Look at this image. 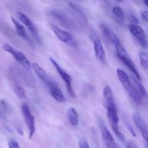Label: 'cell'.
<instances>
[{
    "mask_svg": "<svg viewBox=\"0 0 148 148\" xmlns=\"http://www.w3.org/2000/svg\"><path fill=\"white\" fill-rule=\"evenodd\" d=\"M11 20H12V21L13 24H14V27H15L16 30H17V34H18V36H20V37H21L22 38L24 39L25 40H26V41L28 42V43H32L31 39L30 38V37L28 36V35H27V33H26L24 27H23L21 24H20V23H19L18 22H17V20H16L13 17H11Z\"/></svg>",
    "mask_w": 148,
    "mask_h": 148,
    "instance_id": "9a60e30c",
    "label": "cell"
},
{
    "mask_svg": "<svg viewBox=\"0 0 148 148\" xmlns=\"http://www.w3.org/2000/svg\"><path fill=\"white\" fill-rule=\"evenodd\" d=\"M14 91H15L16 95H17V96L19 98L23 99V98H25V91L23 89V87L20 86V85H16V86L14 87Z\"/></svg>",
    "mask_w": 148,
    "mask_h": 148,
    "instance_id": "7402d4cb",
    "label": "cell"
},
{
    "mask_svg": "<svg viewBox=\"0 0 148 148\" xmlns=\"http://www.w3.org/2000/svg\"><path fill=\"white\" fill-rule=\"evenodd\" d=\"M98 124L100 130H101L103 140L104 143H105L107 148H116V144L115 140H114L113 136L111 135V132L108 131L103 120L99 118L98 120Z\"/></svg>",
    "mask_w": 148,
    "mask_h": 148,
    "instance_id": "8992f818",
    "label": "cell"
},
{
    "mask_svg": "<svg viewBox=\"0 0 148 148\" xmlns=\"http://www.w3.org/2000/svg\"><path fill=\"white\" fill-rule=\"evenodd\" d=\"M140 63L142 66L145 69H147L148 67V54L146 51H140L139 53Z\"/></svg>",
    "mask_w": 148,
    "mask_h": 148,
    "instance_id": "44dd1931",
    "label": "cell"
},
{
    "mask_svg": "<svg viewBox=\"0 0 148 148\" xmlns=\"http://www.w3.org/2000/svg\"><path fill=\"white\" fill-rule=\"evenodd\" d=\"M17 18L20 20V21H21L26 27H27V28L30 30L31 34L33 35V38H34L38 43H40V40L38 36V33L37 29H36V26L33 24V22H32L25 14H23V13L22 12H17Z\"/></svg>",
    "mask_w": 148,
    "mask_h": 148,
    "instance_id": "ba28073f",
    "label": "cell"
},
{
    "mask_svg": "<svg viewBox=\"0 0 148 148\" xmlns=\"http://www.w3.org/2000/svg\"><path fill=\"white\" fill-rule=\"evenodd\" d=\"M142 17H143V20H145V22L148 21V12L147 11H143V12L141 13Z\"/></svg>",
    "mask_w": 148,
    "mask_h": 148,
    "instance_id": "f546056e",
    "label": "cell"
},
{
    "mask_svg": "<svg viewBox=\"0 0 148 148\" xmlns=\"http://www.w3.org/2000/svg\"><path fill=\"white\" fill-rule=\"evenodd\" d=\"M103 94V97L106 100V102L107 107H116L112 90L109 86L107 85L104 88Z\"/></svg>",
    "mask_w": 148,
    "mask_h": 148,
    "instance_id": "e0dca14e",
    "label": "cell"
},
{
    "mask_svg": "<svg viewBox=\"0 0 148 148\" xmlns=\"http://www.w3.org/2000/svg\"><path fill=\"white\" fill-rule=\"evenodd\" d=\"M117 1H124V0H117Z\"/></svg>",
    "mask_w": 148,
    "mask_h": 148,
    "instance_id": "836d02e7",
    "label": "cell"
},
{
    "mask_svg": "<svg viewBox=\"0 0 148 148\" xmlns=\"http://www.w3.org/2000/svg\"><path fill=\"white\" fill-rule=\"evenodd\" d=\"M17 132L19 133V134H20V135H22V136L24 135V132H23V130H22V129L17 128Z\"/></svg>",
    "mask_w": 148,
    "mask_h": 148,
    "instance_id": "1f68e13d",
    "label": "cell"
},
{
    "mask_svg": "<svg viewBox=\"0 0 148 148\" xmlns=\"http://www.w3.org/2000/svg\"><path fill=\"white\" fill-rule=\"evenodd\" d=\"M50 14L53 17L57 19L62 25L66 27H68V28H71V27H72V23H71L69 18L64 13L58 11V10H52V11H51Z\"/></svg>",
    "mask_w": 148,
    "mask_h": 148,
    "instance_id": "4fadbf2b",
    "label": "cell"
},
{
    "mask_svg": "<svg viewBox=\"0 0 148 148\" xmlns=\"http://www.w3.org/2000/svg\"><path fill=\"white\" fill-rule=\"evenodd\" d=\"M3 49H4V50L6 52L10 53V54L14 57V59H15V60H17L23 67H25V69H30L31 64H30V62H29V60L27 59V57H26L22 52L15 50V49H13V48L9 44H4V46H3Z\"/></svg>",
    "mask_w": 148,
    "mask_h": 148,
    "instance_id": "5b68a950",
    "label": "cell"
},
{
    "mask_svg": "<svg viewBox=\"0 0 148 148\" xmlns=\"http://www.w3.org/2000/svg\"><path fill=\"white\" fill-rule=\"evenodd\" d=\"M113 14H114L115 20L120 25H123L124 23V14L123 10L119 7H114L112 9Z\"/></svg>",
    "mask_w": 148,
    "mask_h": 148,
    "instance_id": "d6986e66",
    "label": "cell"
},
{
    "mask_svg": "<svg viewBox=\"0 0 148 148\" xmlns=\"http://www.w3.org/2000/svg\"><path fill=\"white\" fill-rule=\"evenodd\" d=\"M22 112L24 117L25 122L27 125L29 130V138L31 139L36 131V126H35V117L30 113V108L27 103H23L22 105Z\"/></svg>",
    "mask_w": 148,
    "mask_h": 148,
    "instance_id": "277c9868",
    "label": "cell"
},
{
    "mask_svg": "<svg viewBox=\"0 0 148 148\" xmlns=\"http://www.w3.org/2000/svg\"><path fill=\"white\" fill-rule=\"evenodd\" d=\"M116 74L119 80L121 82V85H123L124 89L128 92V94L131 97L132 99L137 104L143 103V97L140 95V93L137 92V90L135 89L134 85H132L127 74L121 69H117Z\"/></svg>",
    "mask_w": 148,
    "mask_h": 148,
    "instance_id": "6da1fadb",
    "label": "cell"
},
{
    "mask_svg": "<svg viewBox=\"0 0 148 148\" xmlns=\"http://www.w3.org/2000/svg\"><path fill=\"white\" fill-rule=\"evenodd\" d=\"M144 3H145V5L146 7H147V6H148V0H144Z\"/></svg>",
    "mask_w": 148,
    "mask_h": 148,
    "instance_id": "d6a6232c",
    "label": "cell"
},
{
    "mask_svg": "<svg viewBox=\"0 0 148 148\" xmlns=\"http://www.w3.org/2000/svg\"><path fill=\"white\" fill-rule=\"evenodd\" d=\"M107 117L111 126H119V117L117 115L116 107H107Z\"/></svg>",
    "mask_w": 148,
    "mask_h": 148,
    "instance_id": "2e32d148",
    "label": "cell"
},
{
    "mask_svg": "<svg viewBox=\"0 0 148 148\" xmlns=\"http://www.w3.org/2000/svg\"><path fill=\"white\" fill-rule=\"evenodd\" d=\"M117 56L124 62V64H126V66L128 67V69L132 72L133 75H135V77L137 78V79L141 80V77H140V74H139L138 71H137V67H136L135 64H134V63L133 62V61L132 60V59L130 58L128 53H127V52H125V53H121V54H118Z\"/></svg>",
    "mask_w": 148,
    "mask_h": 148,
    "instance_id": "30bf717a",
    "label": "cell"
},
{
    "mask_svg": "<svg viewBox=\"0 0 148 148\" xmlns=\"http://www.w3.org/2000/svg\"><path fill=\"white\" fill-rule=\"evenodd\" d=\"M49 60L51 61V62L52 63V64L54 66V67L56 68V69L57 70V72H59V75L61 76V77L63 79V80L64 81L65 84H66V90H67L68 92L69 93V95L72 97V98H75V94L74 92L73 89H72V77H70V75L67 73V72H65L63 69V68L54 60L52 57L49 58Z\"/></svg>",
    "mask_w": 148,
    "mask_h": 148,
    "instance_id": "7a4b0ae2",
    "label": "cell"
},
{
    "mask_svg": "<svg viewBox=\"0 0 148 148\" xmlns=\"http://www.w3.org/2000/svg\"><path fill=\"white\" fill-rule=\"evenodd\" d=\"M46 85H47L48 88H49V92H50L51 96L53 98V99L56 100V101L59 103L64 102L65 97L64 95V93L61 90L60 88H59V86L53 81L50 79L49 82L46 84Z\"/></svg>",
    "mask_w": 148,
    "mask_h": 148,
    "instance_id": "9c48e42d",
    "label": "cell"
},
{
    "mask_svg": "<svg viewBox=\"0 0 148 148\" xmlns=\"http://www.w3.org/2000/svg\"><path fill=\"white\" fill-rule=\"evenodd\" d=\"M100 27H101V31L103 32L104 36H105L107 38L109 39L110 36H111V34L112 33V31L110 30L109 27H108L106 25L104 24V23H102V24L100 25Z\"/></svg>",
    "mask_w": 148,
    "mask_h": 148,
    "instance_id": "cb8c5ba5",
    "label": "cell"
},
{
    "mask_svg": "<svg viewBox=\"0 0 148 148\" xmlns=\"http://www.w3.org/2000/svg\"><path fill=\"white\" fill-rule=\"evenodd\" d=\"M68 120L72 127H77L79 123V115L74 108H69L66 113Z\"/></svg>",
    "mask_w": 148,
    "mask_h": 148,
    "instance_id": "ac0fdd59",
    "label": "cell"
},
{
    "mask_svg": "<svg viewBox=\"0 0 148 148\" xmlns=\"http://www.w3.org/2000/svg\"><path fill=\"white\" fill-rule=\"evenodd\" d=\"M131 79L132 80V82L134 83V88H135V89L137 90V92L140 93V95H141L142 97L146 96V95H147L146 90L145 88V87L143 86V84L141 83L140 79H137V78L134 77H132Z\"/></svg>",
    "mask_w": 148,
    "mask_h": 148,
    "instance_id": "ffe728a7",
    "label": "cell"
},
{
    "mask_svg": "<svg viewBox=\"0 0 148 148\" xmlns=\"http://www.w3.org/2000/svg\"><path fill=\"white\" fill-rule=\"evenodd\" d=\"M128 28L130 31L131 32L132 34L137 39V40L142 45V46L145 49H147V40H146V35L144 30L140 26H139L138 25L134 24H129Z\"/></svg>",
    "mask_w": 148,
    "mask_h": 148,
    "instance_id": "52a82bcc",
    "label": "cell"
},
{
    "mask_svg": "<svg viewBox=\"0 0 148 148\" xmlns=\"http://www.w3.org/2000/svg\"><path fill=\"white\" fill-rule=\"evenodd\" d=\"M69 6L71 7V8L72 9V10H74V11L76 12L77 14H79V15L82 16V17H84L83 12H82V10H81V9L79 8V7H78L77 4H75V3H73V2H69Z\"/></svg>",
    "mask_w": 148,
    "mask_h": 148,
    "instance_id": "d4e9b609",
    "label": "cell"
},
{
    "mask_svg": "<svg viewBox=\"0 0 148 148\" xmlns=\"http://www.w3.org/2000/svg\"><path fill=\"white\" fill-rule=\"evenodd\" d=\"M31 66L32 67H33V69L34 70V72H36V74L37 75V76L39 77V79H40L43 83H45L46 85V84L49 82V81L51 79L49 77V76L47 75L46 72L40 67V66L38 64L36 63V62L32 64Z\"/></svg>",
    "mask_w": 148,
    "mask_h": 148,
    "instance_id": "5bb4252c",
    "label": "cell"
},
{
    "mask_svg": "<svg viewBox=\"0 0 148 148\" xmlns=\"http://www.w3.org/2000/svg\"><path fill=\"white\" fill-rule=\"evenodd\" d=\"M93 45H94V51H95V54L97 59L102 63L106 62V53L104 50L103 45L101 43V40L99 38H95L93 40Z\"/></svg>",
    "mask_w": 148,
    "mask_h": 148,
    "instance_id": "7c38bea8",
    "label": "cell"
},
{
    "mask_svg": "<svg viewBox=\"0 0 148 148\" xmlns=\"http://www.w3.org/2000/svg\"><path fill=\"white\" fill-rule=\"evenodd\" d=\"M8 146L10 148H20V145H19L18 143L15 140H10L8 143Z\"/></svg>",
    "mask_w": 148,
    "mask_h": 148,
    "instance_id": "83f0119b",
    "label": "cell"
},
{
    "mask_svg": "<svg viewBox=\"0 0 148 148\" xmlns=\"http://www.w3.org/2000/svg\"><path fill=\"white\" fill-rule=\"evenodd\" d=\"M133 119H134V122L138 130H140L141 132L142 135H143V138H144L146 144L147 143L148 140V132H147V124L145 122L143 119L140 116V115L137 113L134 114L133 116Z\"/></svg>",
    "mask_w": 148,
    "mask_h": 148,
    "instance_id": "8fae6325",
    "label": "cell"
},
{
    "mask_svg": "<svg viewBox=\"0 0 148 148\" xmlns=\"http://www.w3.org/2000/svg\"><path fill=\"white\" fill-rule=\"evenodd\" d=\"M79 148H90L89 146V144L87 142L86 140L85 139H82L79 142Z\"/></svg>",
    "mask_w": 148,
    "mask_h": 148,
    "instance_id": "4316f807",
    "label": "cell"
},
{
    "mask_svg": "<svg viewBox=\"0 0 148 148\" xmlns=\"http://www.w3.org/2000/svg\"><path fill=\"white\" fill-rule=\"evenodd\" d=\"M127 128L129 129V130H130V132L132 133V134L134 137H136V134H135V132H134V129L132 128V127L131 125H130V124H127Z\"/></svg>",
    "mask_w": 148,
    "mask_h": 148,
    "instance_id": "4dcf8cb0",
    "label": "cell"
},
{
    "mask_svg": "<svg viewBox=\"0 0 148 148\" xmlns=\"http://www.w3.org/2000/svg\"><path fill=\"white\" fill-rule=\"evenodd\" d=\"M129 19H130V21L131 22V24H134V25H137L139 23V20L136 15L133 13H130V17H129Z\"/></svg>",
    "mask_w": 148,
    "mask_h": 148,
    "instance_id": "484cf974",
    "label": "cell"
},
{
    "mask_svg": "<svg viewBox=\"0 0 148 148\" xmlns=\"http://www.w3.org/2000/svg\"><path fill=\"white\" fill-rule=\"evenodd\" d=\"M51 28L55 36L58 38L59 40H61L63 43H66L72 47L77 48V42L71 33L62 30V29L59 28L57 26L53 25H51Z\"/></svg>",
    "mask_w": 148,
    "mask_h": 148,
    "instance_id": "3957f363",
    "label": "cell"
},
{
    "mask_svg": "<svg viewBox=\"0 0 148 148\" xmlns=\"http://www.w3.org/2000/svg\"><path fill=\"white\" fill-rule=\"evenodd\" d=\"M111 128H112V130L114 131L115 135L121 140L122 143H125V138H124V136L123 135L122 133L121 132V131L119 130V126H111Z\"/></svg>",
    "mask_w": 148,
    "mask_h": 148,
    "instance_id": "603a6c76",
    "label": "cell"
},
{
    "mask_svg": "<svg viewBox=\"0 0 148 148\" xmlns=\"http://www.w3.org/2000/svg\"><path fill=\"white\" fill-rule=\"evenodd\" d=\"M127 148H139L138 146L132 141H130L127 143Z\"/></svg>",
    "mask_w": 148,
    "mask_h": 148,
    "instance_id": "f1b7e54d",
    "label": "cell"
}]
</instances>
